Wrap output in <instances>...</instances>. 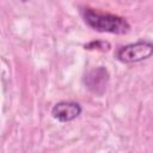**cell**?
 <instances>
[{"label": "cell", "instance_id": "6da1fadb", "mask_svg": "<svg viewBox=\"0 0 153 153\" xmlns=\"http://www.w3.org/2000/svg\"><path fill=\"white\" fill-rule=\"evenodd\" d=\"M82 18L90 27L98 32L124 35L130 30V25L127 19L111 13H103L92 8H85L82 11Z\"/></svg>", "mask_w": 153, "mask_h": 153}, {"label": "cell", "instance_id": "8992f818", "mask_svg": "<svg viewBox=\"0 0 153 153\" xmlns=\"http://www.w3.org/2000/svg\"><path fill=\"white\" fill-rule=\"evenodd\" d=\"M20 1H23V2H25V1H27V0H20Z\"/></svg>", "mask_w": 153, "mask_h": 153}, {"label": "cell", "instance_id": "7a4b0ae2", "mask_svg": "<svg viewBox=\"0 0 153 153\" xmlns=\"http://www.w3.org/2000/svg\"><path fill=\"white\" fill-rule=\"evenodd\" d=\"M153 53V45L147 41H137L135 43H130L121 47L116 57L123 63H135L148 59Z\"/></svg>", "mask_w": 153, "mask_h": 153}, {"label": "cell", "instance_id": "5b68a950", "mask_svg": "<svg viewBox=\"0 0 153 153\" xmlns=\"http://www.w3.org/2000/svg\"><path fill=\"white\" fill-rule=\"evenodd\" d=\"M85 49H94V50H100V51H106L110 49V44L105 41H92L87 44H85Z\"/></svg>", "mask_w": 153, "mask_h": 153}, {"label": "cell", "instance_id": "277c9868", "mask_svg": "<svg viewBox=\"0 0 153 153\" xmlns=\"http://www.w3.org/2000/svg\"><path fill=\"white\" fill-rule=\"evenodd\" d=\"M108 82H109V73L104 67H97L90 71L85 76L86 87L91 92L98 96L104 93Z\"/></svg>", "mask_w": 153, "mask_h": 153}, {"label": "cell", "instance_id": "3957f363", "mask_svg": "<svg viewBox=\"0 0 153 153\" xmlns=\"http://www.w3.org/2000/svg\"><path fill=\"white\" fill-rule=\"evenodd\" d=\"M82 109L80 106V104L75 103V102H67V100H62L56 103L53 109H51V116L57 120L59 122L66 123V122H71L73 120H75L80 114H81Z\"/></svg>", "mask_w": 153, "mask_h": 153}]
</instances>
